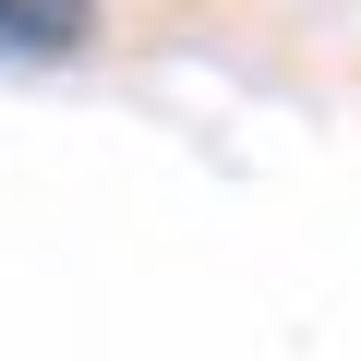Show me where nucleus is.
<instances>
[{"instance_id":"f257e3e1","label":"nucleus","mask_w":361,"mask_h":361,"mask_svg":"<svg viewBox=\"0 0 361 361\" xmlns=\"http://www.w3.org/2000/svg\"><path fill=\"white\" fill-rule=\"evenodd\" d=\"M97 37V0H0V61H73Z\"/></svg>"}]
</instances>
